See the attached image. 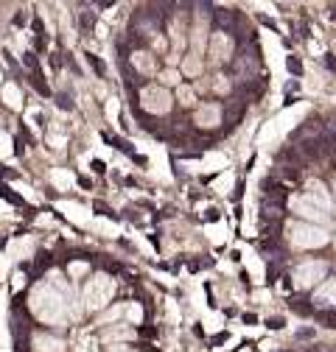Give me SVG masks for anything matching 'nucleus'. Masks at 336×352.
Returning <instances> with one entry per match:
<instances>
[{"label":"nucleus","mask_w":336,"mask_h":352,"mask_svg":"<svg viewBox=\"0 0 336 352\" xmlns=\"http://www.w3.org/2000/svg\"><path fill=\"white\" fill-rule=\"evenodd\" d=\"M291 210L297 212V215H303L308 224H330V201H328V193H325V188L319 185V182H311L308 185V190L306 193H300V196H294L291 199Z\"/></svg>","instance_id":"obj_1"},{"label":"nucleus","mask_w":336,"mask_h":352,"mask_svg":"<svg viewBox=\"0 0 336 352\" xmlns=\"http://www.w3.org/2000/svg\"><path fill=\"white\" fill-rule=\"evenodd\" d=\"M288 243L297 249H319L328 243V232H325V227H317V224H291Z\"/></svg>","instance_id":"obj_2"},{"label":"nucleus","mask_w":336,"mask_h":352,"mask_svg":"<svg viewBox=\"0 0 336 352\" xmlns=\"http://www.w3.org/2000/svg\"><path fill=\"white\" fill-rule=\"evenodd\" d=\"M328 274V263L325 260H306L294 269V285L297 288H314L317 283H322Z\"/></svg>","instance_id":"obj_3"},{"label":"nucleus","mask_w":336,"mask_h":352,"mask_svg":"<svg viewBox=\"0 0 336 352\" xmlns=\"http://www.w3.org/2000/svg\"><path fill=\"white\" fill-rule=\"evenodd\" d=\"M143 107H146L149 112L162 115V112L171 109V96H168L162 87H146V93H143Z\"/></svg>","instance_id":"obj_4"},{"label":"nucleus","mask_w":336,"mask_h":352,"mask_svg":"<svg viewBox=\"0 0 336 352\" xmlns=\"http://www.w3.org/2000/svg\"><path fill=\"white\" fill-rule=\"evenodd\" d=\"M314 307H333L336 305V280H325L317 291H314Z\"/></svg>","instance_id":"obj_5"},{"label":"nucleus","mask_w":336,"mask_h":352,"mask_svg":"<svg viewBox=\"0 0 336 352\" xmlns=\"http://www.w3.org/2000/svg\"><path fill=\"white\" fill-rule=\"evenodd\" d=\"M230 51H233L230 36H227V34H222V31H216V34H213V39H210V54L216 56V62H224V59L230 56Z\"/></svg>","instance_id":"obj_6"},{"label":"nucleus","mask_w":336,"mask_h":352,"mask_svg":"<svg viewBox=\"0 0 336 352\" xmlns=\"http://www.w3.org/2000/svg\"><path fill=\"white\" fill-rule=\"evenodd\" d=\"M222 120V109L216 104H204L199 112H196V123L199 126H216Z\"/></svg>","instance_id":"obj_7"},{"label":"nucleus","mask_w":336,"mask_h":352,"mask_svg":"<svg viewBox=\"0 0 336 352\" xmlns=\"http://www.w3.org/2000/svg\"><path fill=\"white\" fill-rule=\"evenodd\" d=\"M104 143L107 146H112V148H118V151H123V154H129V157H135V148L129 146V143H126V140H120V138H115V135H109V131H104Z\"/></svg>","instance_id":"obj_8"},{"label":"nucleus","mask_w":336,"mask_h":352,"mask_svg":"<svg viewBox=\"0 0 336 352\" xmlns=\"http://www.w3.org/2000/svg\"><path fill=\"white\" fill-rule=\"evenodd\" d=\"M0 196H3L6 201H12V204H17V207H25V210H31V207L23 201V196H17V193H14L9 185H3V182H0Z\"/></svg>","instance_id":"obj_9"},{"label":"nucleus","mask_w":336,"mask_h":352,"mask_svg":"<svg viewBox=\"0 0 336 352\" xmlns=\"http://www.w3.org/2000/svg\"><path fill=\"white\" fill-rule=\"evenodd\" d=\"M84 59H87V65L96 70V76H98V78H104V76H107V67H104V62H101L96 54H90V51H87V54H84Z\"/></svg>","instance_id":"obj_10"},{"label":"nucleus","mask_w":336,"mask_h":352,"mask_svg":"<svg viewBox=\"0 0 336 352\" xmlns=\"http://www.w3.org/2000/svg\"><path fill=\"white\" fill-rule=\"evenodd\" d=\"M39 352H62V344L56 338H39Z\"/></svg>","instance_id":"obj_11"},{"label":"nucleus","mask_w":336,"mask_h":352,"mask_svg":"<svg viewBox=\"0 0 336 352\" xmlns=\"http://www.w3.org/2000/svg\"><path fill=\"white\" fill-rule=\"evenodd\" d=\"M81 28H84V31H93V28H96V14H93V12H84V14H81Z\"/></svg>","instance_id":"obj_12"},{"label":"nucleus","mask_w":336,"mask_h":352,"mask_svg":"<svg viewBox=\"0 0 336 352\" xmlns=\"http://www.w3.org/2000/svg\"><path fill=\"white\" fill-rule=\"evenodd\" d=\"M23 62L28 65V70H31V73H39V62H36V56H34V51H28V54L23 56Z\"/></svg>","instance_id":"obj_13"},{"label":"nucleus","mask_w":336,"mask_h":352,"mask_svg":"<svg viewBox=\"0 0 336 352\" xmlns=\"http://www.w3.org/2000/svg\"><path fill=\"white\" fill-rule=\"evenodd\" d=\"M56 104H59V109H67V112L73 109V101H70L65 93H59V96H56Z\"/></svg>","instance_id":"obj_14"},{"label":"nucleus","mask_w":336,"mask_h":352,"mask_svg":"<svg viewBox=\"0 0 336 352\" xmlns=\"http://www.w3.org/2000/svg\"><path fill=\"white\" fill-rule=\"evenodd\" d=\"M93 207H96V210H98V212H101V215H107V218H118V215H115V212H112V210H109V207H107V204H104V201H96V204H93Z\"/></svg>","instance_id":"obj_15"},{"label":"nucleus","mask_w":336,"mask_h":352,"mask_svg":"<svg viewBox=\"0 0 336 352\" xmlns=\"http://www.w3.org/2000/svg\"><path fill=\"white\" fill-rule=\"evenodd\" d=\"M140 336H143V338H157L160 330H157V327H140Z\"/></svg>","instance_id":"obj_16"},{"label":"nucleus","mask_w":336,"mask_h":352,"mask_svg":"<svg viewBox=\"0 0 336 352\" xmlns=\"http://www.w3.org/2000/svg\"><path fill=\"white\" fill-rule=\"evenodd\" d=\"M45 45H48V36H36L34 39V51H45Z\"/></svg>","instance_id":"obj_17"},{"label":"nucleus","mask_w":336,"mask_h":352,"mask_svg":"<svg viewBox=\"0 0 336 352\" xmlns=\"http://www.w3.org/2000/svg\"><path fill=\"white\" fill-rule=\"evenodd\" d=\"M36 266L42 269V266H51V254H45V252H42L39 257H36Z\"/></svg>","instance_id":"obj_18"},{"label":"nucleus","mask_w":336,"mask_h":352,"mask_svg":"<svg viewBox=\"0 0 336 352\" xmlns=\"http://www.w3.org/2000/svg\"><path fill=\"white\" fill-rule=\"evenodd\" d=\"M180 96H182V104H193V96H191V90H188V87H182V90H180Z\"/></svg>","instance_id":"obj_19"},{"label":"nucleus","mask_w":336,"mask_h":352,"mask_svg":"<svg viewBox=\"0 0 336 352\" xmlns=\"http://www.w3.org/2000/svg\"><path fill=\"white\" fill-rule=\"evenodd\" d=\"M25 23H28V14H25V12H17V14H14V25L20 28V25H25Z\"/></svg>","instance_id":"obj_20"},{"label":"nucleus","mask_w":336,"mask_h":352,"mask_svg":"<svg viewBox=\"0 0 336 352\" xmlns=\"http://www.w3.org/2000/svg\"><path fill=\"white\" fill-rule=\"evenodd\" d=\"M162 81H165V84H174V81H177V73H174V70H168V73H162Z\"/></svg>","instance_id":"obj_21"},{"label":"nucleus","mask_w":336,"mask_h":352,"mask_svg":"<svg viewBox=\"0 0 336 352\" xmlns=\"http://www.w3.org/2000/svg\"><path fill=\"white\" fill-rule=\"evenodd\" d=\"M78 185H81L84 190H90V188H93V182L87 179V176H78Z\"/></svg>","instance_id":"obj_22"},{"label":"nucleus","mask_w":336,"mask_h":352,"mask_svg":"<svg viewBox=\"0 0 336 352\" xmlns=\"http://www.w3.org/2000/svg\"><path fill=\"white\" fill-rule=\"evenodd\" d=\"M93 170H96V173H104V170H107V165H104L101 160H93Z\"/></svg>","instance_id":"obj_23"},{"label":"nucleus","mask_w":336,"mask_h":352,"mask_svg":"<svg viewBox=\"0 0 336 352\" xmlns=\"http://www.w3.org/2000/svg\"><path fill=\"white\" fill-rule=\"evenodd\" d=\"M6 246V238H0V249H3Z\"/></svg>","instance_id":"obj_24"},{"label":"nucleus","mask_w":336,"mask_h":352,"mask_svg":"<svg viewBox=\"0 0 336 352\" xmlns=\"http://www.w3.org/2000/svg\"><path fill=\"white\" fill-rule=\"evenodd\" d=\"M333 193H336V185H333Z\"/></svg>","instance_id":"obj_25"}]
</instances>
